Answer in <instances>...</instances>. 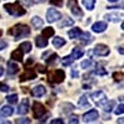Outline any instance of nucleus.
<instances>
[{"mask_svg": "<svg viewBox=\"0 0 124 124\" xmlns=\"http://www.w3.org/2000/svg\"><path fill=\"white\" fill-rule=\"evenodd\" d=\"M30 34H31V30H30V27H29L27 25H25V24H17V25L13 26L11 29H9V31H8V35L14 36L16 40L23 39V37H26V36H29Z\"/></svg>", "mask_w": 124, "mask_h": 124, "instance_id": "1", "label": "nucleus"}, {"mask_svg": "<svg viewBox=\"0 0 124 124\" xmlns=\"http://www.w3.org/2000/svg\"><path fill=\"white\" fill-rule=\"evenodd\" d=\"M4 9L6 10L10 15H13V16H15V17L24 16V15L26 14L25 8L20 4V1H15V3H13V4H5V5H4Z\"/></svg>", "mask_w": 124, "mask_h": 124, "instance_id": "2", "label": "nucleus"}, {"mask_svg": "<svg viewBox=\"0 0 124 124\" xmlns=\"http://www.w3.org/2000/svg\"><path fill=\"white\" fill-rule=\"evenodd\" d=\"M66 75L63 70H51L48 73H47V82L50 85H57L63 82Z\"/></svg>", "mask_w": 124, "mask_h": 124, "instance_id": "3", "label": "nucleus"}, {"mask_svg": "<svg viewBox=\"0 0 124 124\" xmlns=\"http://www.w3.org/2000/svg\"><path fill=\"white\" fill-rule=\"evenodd\" d=\"M67 6H68V9L71 10V13L73 14L76 17H79V19L83 17V10L79 8L77 0H68Z\"/></svg>", "mask_w": 124, "mask_h": 124, "instance_id": "4", "label": "nucleus"}, {"mask_svg": "<svg viewBox=\"0 0 124 124\" xmlns=\"http://www.w3.org/2000/svg\"><path fill=\"white\" fill-rule=\"evenodd\" d=\"M91 98L94 101V103H96L97 106H99V107H103V106H104L106 103L108 102L107 96L104 94V92H103V91H97V92H94V93H92Z\"/></svg>", "mask_w": 124, "mask_h": 124, "instance_id": "5", "label": "nucleus"}, {"mask_svg": "<svg viewBox=\"0 0 124 124\" xmlns=\"http://www.w3.org/2000/svg\"><path fill=\"white\" fill-rule=\"evenodd\" d=\"M46 114V108L44 104H41L40 102H34L32 104V116L36 119H41Z\"/></svg>", "mask_w": 124, "mask_h": 124, "instance_id": "6", "label": "nucleus"}, {"mask_svg": "<svg viewBox=\"0 0 124 124\" xmlns=\"http://www.w3.org/2000/svg\"><path fill=\"white\" fill-rule=\"evenodd\" d=\"M109 47L104 44H98L96 45V47L93 48V54H94L96 56H99V57H106L109 55Z\"/></svg>", "mask_w": 124, "mask_h": 124, "instance_id": "7", "label": "nucleus"}, {"mask_svg": "<svg viewBox=\"0 0 124 124\" xmlns=\"http://www.w3.org/2000/svg\"><path fill=\"white\" fill-rule=\"evenodd\" d=\"M36 72H35V70H31V68H26L21 75H20V77H19V81L20 82H25V81H32V79H35L36 78Z\"/></svg>", "mask_w": 124, "mask_h": 124, "instance_id": "8", "label": "nucleus"}, {"mask_svg": "<svg viewBox=\"0 0 124 124\" xmlns=\"http://www.w3.org/2000/svg\"><path fill=\"white\" fill-rule=\"evenodd\" d=\"M46 19H47L48 23H55V21H57V20L61 19V13L58 11V10L51 8V9L47 10V13H46Z\"/></svg>", "mask_w": 124, "mask_h": 124, "instance_id": "9", "label": "nucleus"}, {"mask_svg": "<svg viewBox=\"0 0 124 124\" xmlns=\"http://www.w3.org/2000/svg\"><path fill=\"white\" fill-rule=\"evenodd\" d=\"M99 117V113L97 109H91L88 110L87 113L83 114V122L85 123H89V122H93V120H97Z\"/></svg>", "mask_w": 124, "mask_h": 124, "instance_id": "10", "label": "nucleus"}, {"mask_svg": "<svg viewBox=\"0 0 124 124\" xmlns=\"http://www.w3.org/2000/svg\"><path fill=\"white\" fill-rule=\"evenodd\" d=\"M31 94H32L34 97H36V98H40V97L45 96V94H46V88H45V86H42V85L35 86L32 89H31Z\"/></svg>", "mask_w": 124, "mask_h": 124, "instance_id": "11", "label": "nucleus"}, {"mask_svg": "<svg viewBox=\"0 0 124 124\" xmlns=\"http://www.w3.org/2000/svg\"><path fill=\"white\" fill-rule=\"evenodd\" d=\"M29 107H30V103H29V99H23L19 104V108H17V114L20 116H25L26 113L29 112Z\"/></svg>", "mask_w": 124, "mask_h": 124, "instance_id": "12", "label": "nucleus"}, {"mask_svg": "<svg viewBox=\"0 0 124 124\" xmlns=\"http://www.w3.org/2000/svg\"><path fill=\"white\" fill-rule=\"evenodd\" d=\"M92 30L94 32H103V31L107 30V23L104 21H97L92 25Z\"/></svg>", "mask_w": 124, "mask_h": 124, "instance_id": "13", "label": "nucleus"}, {"mask_svg": "<svg viewBox=\"0 0 124 124\" xmlns=\"http://www.w3.org/2000/svg\"><path fill=\"white\" fill-rule=\"evenodd\" d=\"M19 71H20V68H19V66L15 63V62H13V61H9L8 62V75L9 76L16 75Z\"/></svg>", "mask_w": 124, "mask_h": 124, "instance_id": "14", "label": "nucleus"}, {"mask_svg": "<svg viewBox=\"0 0 124 124\" xmlns=\"http://www.w3.org/2000/svg\"><path fill=\"white\" fill-rule=\"evenodd\" d=\"M122 17H123V15H122V14L119 15V13H110V14H107V15L104 16L106 20H108V21H113V23L120 21Z\"/></svg>", "mask_w": 124, "mask_h": 124, "instance_id": "15", "label": "nucleus"}, {"mask_svg": "<svg viewBox=\"0 0 124 124\" xmlns=\"http://www.w3.org/2000/svg\"><path fill=\"white\" fill-rule=\"evenodd\" d=\"M23 57H24V52L20 48H16L11 52V60L13 61H17V62H21L23 61Z\"/></svg>", "mask_w": 124, "mask_h": 124, "instance_id": "16", "label": "nucleus"}, {"mask_svg": "<svg viewBox=\"0 0 124 124\" xmlns=\"http://www.w3.org/2000/svg\"><path fill=\"white\" fill-rule=\"evenodd\" d=\"M83 55H85V51H83V50L79 48V47H75L73 50H72V54H71L70 56L73 58V61H75V60H79Z\"/></svg>", "mask_w": 124, "mask_h": 124, "instance_id": "17", "label": "nucleus"}, {"mask_svg": "<svg viewBox=\"0 0 124 124\" xmlns=\"http://www.w3.org/2000/svg\"><path fill=\"white\" fill-rule=\"evenodd\" d=\"M60 108H61V112L63 113V114H68L70 112H72L75 109V106L72 104V103H62L60 106Z\"/></svg>", "mask_w": 124, "mask_h": 124, "instance_id": "18", "label": "nucleus"}, {"mask_svg": "<svg viewBox=\"0 0 124 124\" xmlns=\"http://www.w3.org/2000/svg\"><path fill=\"white\" fill-rule=\"evenodd\" d=\"M31 24H32V26L36 30H39V29H41V27L44 26V20L41 19L40 16H34L32 20H31Z\"/></svg>", "mask_w": 124, "mask_h": 124, "instance_id": "19", "label": "nucleus"}, {"mask_svg": "<svg viewBox=\"0 0 124 124\" xmlns=\"http://www.w3.org/2000/svg\"><path fill=\"white\" fill-rule=\"evenodd\" d=\"M35 44H36V46H37L39 48H44V47H46V46L48 45L47 40L44 39L42 36H36V37H35Z\"/></svg>", "mask_w": 124, "mask_h": 124, "instance_id": "20", "label": "nucleus"}, {"mask_svg": "<svg viewBox=\"0 0 124 124\" xmlns=\"http://www.w3.org/2000/svg\"><path fill=\"white\" fill-rule=\"evenodd\" d=\"M79 36H81L79 40H81V42L83 45H88V44L92 42V35L89 32H82Z\"/></svg>", "mask_w": 124, "mask_h": 124, "instance_id": "21", "label": "nucleus"}, {"mask_svg": "<svg viewBox=\"0 0 124 124\" xmlns=\"http://www.w3.org/2000/svg\"><path fill=\"white\" fill-rule=\"evenodd\" d=\"M82 34V30L79 29V27H73L72 30H70L68 32H67V35H68V37L70 39H76V37H79V35Z\"/></svg>", "mask_w": 124, "mask_h": 124, "instance_id": "22", "label": "nucleus"}, {"mask_svg": "<svg viewBox=\"0 0 124 124\" xmlns=\"http://www.w3.org/2000/svg\"><path fill=\"white\" fill-rule=\"evenodd\" d=\"M52 45H54L56 48H60V47H62V46L66 45V40H63V39L60 37V36H57V37H55V39L52 40Z\"/></svg>", "mask_w": 124, "mask_h": 124, "instance_id": "23", "label": "nucleus"}, {"mask_svg": "<svg viewBox=\"0 0 124 124\" xmlns=\"http://www.w3.org/2000/svg\"><path fill=\"white\" fill-rule=\"evenodd\" d=\"M55 35V30L52 27H45L42 30V34H41V36H42L44 39H48L51 36H54Z\"/></svg>", "mask_w": 124, "mask_h": 124, "instance_id": "24", "label": "nucleus"}, {"mask_svg": "<svg viewBox=\"0 0 124 124\" xmlns=\"http://www.w3.org/2000/svg\"><path fill=\"white\" fill-rule=\"evenodd\" d=\"M19 48L23 52H26V54H29L30 51H31V48H32V45H31V42H29V41H25V42L20 44Z\"/></svg>", "mask_w": 124, "mask_h": 124, "instance_id": "25", "label": "nucleus"}, {"mask_svg": "<svg viewBox=\"0 0 124 124\" xmlns=\"http://www.w3.org/2000/svg\"><path fill=\"white\" fill-rule=\"evenodd\" d=\"M13 113H14V109L11 106H4L1 108V116H4V117H10Z\"/></svg>", "mask_w": 124, "mask_h": 124, "instance_id": "26", "label": "nucleus"}, {"mask_svg": "<svg viewBox=\"0 0 124 124\" xmlns=\"http://www.w3.org/2000/svg\"><path fill=\"white\" fill-rule=\"evenodd\" d=\"M82 3L86 6V9L93 10L94 9V5H96V0H82Z\"/></svg>", "mask_w": 124, "mask_h": 124, "instance_id": "27", "label": "nucleus"}, {"mask_svg": "<svg viewBox=\"0 0 124 124\" xmlns=\"http://www.w3.org/2000/svg\"><path fill=\"white\" fill-rule=\"evenodd\" d=\"M61 63H62V66H65V67H67V66H71L72 63H73V58H72L71 56H65L63 58H62Z\"/></svg>", "mask_w": 124, "mask_h": 124, "instance_id": "28", "label": "nucleus"}, {"mask_svg": "<svg viewBox=\"0 0 124 124\" xmlns=\"http://www.w3.org/2000/svg\"><path fill=\"white\" fill-rule=\"evenodd\" d=\"M78 106L79 107H88L89 103H88V99H87V96H81L79 99H78Z\"/></svg>", "mask_w": 124, "mask_h": 124, "instance_id": "29", "label": "nucleus"}, {"mask_svg": "<svg viewBox=\"0 0 124 124\" xmlns=\"http://www.w3.org/2000/svg\"><path fill=\"white\" fill-rule=\"evenodd\" d=\"M73 24H75V21H73V20H72V19H70V17H66V19L63 20V21L58 24V26H60V27H65V26H72Z\"/></svg>", "mask_w": 124, "mask_h": 124, "instance_id": "30", "label": "nucleus"}, {"mask_svg": "<svg viewBox=\"0 0 124 124\" xmlns=\"http://www.w3.org/2000/svg\"><path fill=\"white\" fill-rule=\"evenodd\" d=\"M114 104H116V103H114V101H110V102H107L106 103V104L104 106H103V109H104V112H110L112 109H113V107H114Z\"/></svg>", "mask_w": 124, "mask_h": 124, "instance_id": "31", "label": "nucleus"}, {"mask_svg": "<svg viewBox=\"0 0 124 124\" xmlns=\"http://www.w3.org/2000/svg\"><path fill=\"white\" fill-rule=\"evenodd\" d=\"M92 63H93V61H92L91 58H88V60H85V61L81 62V67L83 68V70H86V68H88L89 66H92Z\"/></svg>", "mask_w": 124, "mask_h": 124, "instance_id": "32", "label": "nucleus"}, {"mask_svg": "<svg viewBox=\"0 0 124 124\" xmlns=\"http://www.w3.org/2000/svg\"><path fill=\"white\" fill-rule=\"evenodd\" d=\"M94 73L98 75V76H106V75H107V71L103 68L102 66H97V68H96V71H94Z\"/></svg>", "mask_w": 124, "mask_h": 124, "instance_id": "33", "label": "nucleus"}, {"mask_svg": "<svg viewBox=\"0 0 124 124\" xmlns=\"http://www.w3.org/2000/svg\"><path fill=\"white\" fill-rule=\"evenodd\" d=\"M123 72L120 71V72H114V73H113V78H114V81L116 82H122L123 81Z\"/></svg>", "mask_w": 124, "mask_h": 124, "instance_id": "34", "label": "nucleus"}, {"mask_svg": "<svg viewBox=\"0 0 124 124\" xmlns=\"http://www.w3.org/2000/svg\"><path fill=\"white\" fill-rule=\"evenodd\" d=\"M57 58H58L57 54H52V55H51V56L46 60V63H47V65H52V63H55V62H56Z\"/></svg>", "mask_w": 124, "mask_h": 124, "instance_id": "35", "label": "nucleus"}, {"mask_svg": "<svg viewBox=\"0 0 124 124\" xmlns=\"http://www.w3.org/2000/svg\"><path fill=\"white\" fill-rule=\"evenodd\" d=\"M17 94H11V96H8L6 97V101L10 103V104H15V103L17 102Z\"/></svg>", "mask_w": 124, "mask_h": 124, "instance_id": "36", "label": "nucleus"}, {"mask_svg": "<svg viewBox=\"0 0 124 124\" xmlns=\"http://www.w3.org/2000/svg\"><path fill=\"white\" fill-rule=\"evenodd\" d=\"M50 4L61 8V6H63V0H50Z\"/></svg>", "mask_w": 124, "mask_h": 124, "instance_id": "37", "label": "nucleus"}, {"mask_svg": "<svg viewBox=\"0 0 124 124\" xmlns=\"http://www.w3.org/2000/svg\"><path fill=\"white\" fill-rule=\"evenodd\" d=\"M31 120L29 118H19L16 119V124H30Z\"/></svg>", "mask_w": 124, "mask_h": 124, "instance_id": "38", "label": "nucleus"}, {"mask_svg": "<svg viewBox=\"0 0 124 124\" xmlns=\"http://www.w3.org/2000/svg\"><path fill=\"white\" fill-rule=\"evenodd\" d=\"M123 112H124V106H123V103H120V104L117 107V109H116V114H117V116L123 114Z\"/></svg>", "mask_w": 124, "mask_h": 124, "instance_id": "39", "label": "nucleus"}, {"mask_svg": "<svg viewBox=\"0 0 124 124\" xmlns=\"http://www.w3.org/2000/svg\"><path fill=\"white\" fill-rule=\"evenodd\" d=\"M36 70H37V72H40V73H46V67L44 65H37Z\"/></svg>", "mask_w": 124, "mask_h": 124, "instance_id": "40", "label": "nucleus"}, {"mask_svg": "<svg viewBox=\"0 0 124 124\" xmlns=\"http://www.w3.org/2000/svg\"><path fill=\"white\" fill-rule=\"evenodd\" d=\"M78 123H79V120H78V118H77L76 116L71 117L70 120H68V124H78Z\"/></svg>", "mask_w": 124, "mask_h": 124, "instance_id": "41", "label": "nucleus"}, {"mask_svg": "<svg viewBox=\"0 0 124 124\" xmlns=\"http://www.w3.org/2000/svg\"><path fill=\"white\" fill-rule=\"evenodd\" d=\"M6 47H8V42H6V41L0 40V51L4 50V48H6Z\"/></svg>", "mask_w": 124, "mask_h": 124, "instance_id": "42", "label": "nucleus"}, {"mask_svg": "<svg viewBox=\"0 0 124 124\" xmlns=\"http://www.w3.org/2000/svg\"><path fill=\"white\" fill-rule=\"evenodd\" d=\"M50 124H63V120H62L61 118H57V119H52L51 120Z\"/></svg>", "mask_w": 124, "mask_h": 124, "instance_id": "43", "label": "nucleus"}, {"mask_svg": "<svg viewBox=\"0 0 124 124\" xmlns=\"http://www.w3.org/2000/svg\"><path fill=\"white\" fill-rule=\"evenodd\" d=\"M23 1H24V4L27 5V6H32V5L35 4V0H23Z\"/></svg>", "mask_w": 124, "mask_h": 124, "instance_id": "44", "label": "nucleus"}, {"mask_svg": "<svg viewBox=\"0 0 124 124\" xmlns=\"http://www.w3.org/2000/svg\"><path fill=\"white\" fill-rule=\"evenodd\" d=\"M10 88L6 86V85H1V87H0V91H3V92H8Z\"/></svg>", "mask_w": 124, "mask_h": 124, "instance_id": "45", "label": "nucleus"}, {"mask_svg": "<svg viewBox=\"0 0 124 124\" xmlns=\"http://www.w3.org/2000/svg\"><path fill=\"white\" fill-rule=\"evenodd\" d=\"M32 62H34V60H32V58H29V60L26 61V63H25V66H29V65H31V63H32Z\"/></svg>", "mask_w": 124, "mask_h": 124, "instance_id": "46", "label": "nucleus"}, {"mask_svg": "<svg viewBox=\"0 0 124 124\" xmlns=\"http://www.w3.org/2000/svg\"><path fill=\"white\" fill-rule=\"evenodd\" d=\"M78 76V72L76 70H72V77H77Z\"/></svg>", "mask_w": 124, "mask_h": 124, "instance_id": "47", "label": "nucleus"}, {"mask_svg": "<svg viewBox=\"0 0 124 124\" xmlns=\"http://www.w3.org/2000/svg\"><path fill=\"white\" fill-rule=\"evenodd\" d=\"M0 124H11V123H10L9 120H3L1 119V120H0Z\"/></svg>", "mask_w": 124, "mask_h": 124, "instance_id": "48", "label": "nucleus"}, {"mask_svg": "<svg viewBox=\"0 0 124 124\" xmlns=\"http://www.w3.org/2000/svg\"><path fill=\"white\" fill-rule=\"evenodd\" d=\"M3 73H4V68H3L1 66H0V77L3 76Z\"/></svg>", "mask_w": 124, "mask_h": 124, "instance_id": "49", "label": "nucleus"}, {"mask_svg": "<svg viewBox=\"0 0 124 124\" xmlns=\"http://www.w3.org/2000/svg\"><path fill=\"white\" fill-rule=\"evenodd\" d=\"M108 1H109V3H118L119 0H108Z\"/></svg>", "mask_w": 124, "mask_h": 124, "instance_id": "50", "label": "nucleus"}, {"mask_svg": "<svg viewBox=\"0 0 124 124\" xmlns=\"http://www.w3.org/2000/svg\"><path fill=\"white\" fill-rule=\"evenodd\" d=\"M118 51L120 52V55H123V47H120V48H118Z\"/></svg>", "mask_w": 124, "mask_h": 124, "instance_id": "51", "label": "nucleus"}, {"mask_svg": "<svg viewBox=\"0 0 124 124\" xmlns=\"http://www.w3.org/2000/svg\"><path fill=\"white\" fill-rule=\"evenodd\" d=\"M36 1H39V3H45L46 0H36Z\"/></svg>", "mask_w": 124, "mask_h": 124, "instance_id": "52", "label": "nucleus"}, {"mask_svg": "<svg viewBox=\"0 0 124 124\" xmlns=\"http://www.w3.org/2000/svg\"><path fill=\"white\" fill-rule=\"evenodd\" d=\"M1 35H3V31H1V30H0V36H1Z\"/></svg>", "mask_w": 124, "mask_h": 124, "instance_id": "53", "label": "nucleus"}, {"mask_svg": "<svg viewBox=\"0 0 124 124\" xmlns=\"http://www.w3.org/2000/svg\"><path fill=\"white\" fill-rule=\"evenodd\" d=\"M1 119H3V116H1V114H0V120H1Z\"/></svg>", "mask_w": 124, "mask_h": 124, "instance_id": "54", "label": "nucleus"}, {"mask_svg": "<svg viewBox=\"0 0 124 124\" xmlns=\"http://www.w3.org/2000/svg\"><path fill=\"white\" fill-rule=\"evenodd\" d=\"M1 85H3V83H0V87H1Z\"/></svg>", "mask_w": 124, "mask_h": 124, "instance_id": "55", "label": "nucleus"}]
</instances>
